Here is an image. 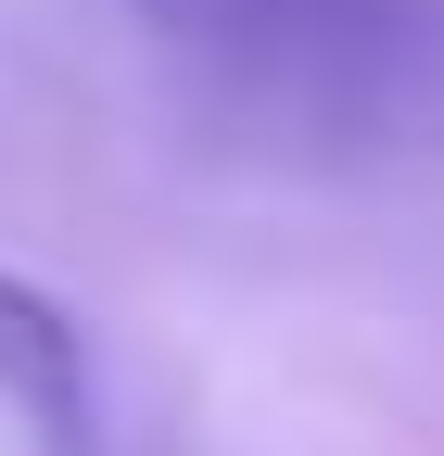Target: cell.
I'll list each match as a JSON object with an SVG mask.
<instances>
[{
  "label": "cell",
  "instance_id": "obj_3",
  "mask_svg": "<svg viewBox=\"0 0 444 456\" xmlns=\"http://www.w3.org/2000/svg\"><path fill=\"white\" fill-rule=\"evenodd\" d=\"M127 13L178 51V64L216 89V102H242V77H254V38H267V0H127Z\"/></svg>",
  "mask_w": 444,
  "mask_h": 456
},
{
  "label": "cell",
  "instance_id": "obj_2",
  "mask_svg": "<svg viewBox=\"0 0 444 456\" xmlns=\"http://www.w3.org/2000/svg\"><path fill=\"white\" fill-rule=\"evenodd\" d=\"M0 419L38 456H102V355L64 292L0 266Z\"/></svg>",
  "mask_w": 444,
  "mask_h": 456
},
{
  "label": "cell",
  "instance_id": "obj_1",
  "mask_svg": "<svg viewBox=\"0 0 444 456\" xmlns=\"http://www.w3.org/2000/svg\"><path fill=\"white\" fill-rule=\"evenodd\" d=\"M229 114H254L305 152L419 140L444 114V0H267L254 77Z\"/></svg>",
  "mask_w": 444,
  "mask_h": 456
}]
</instances>
